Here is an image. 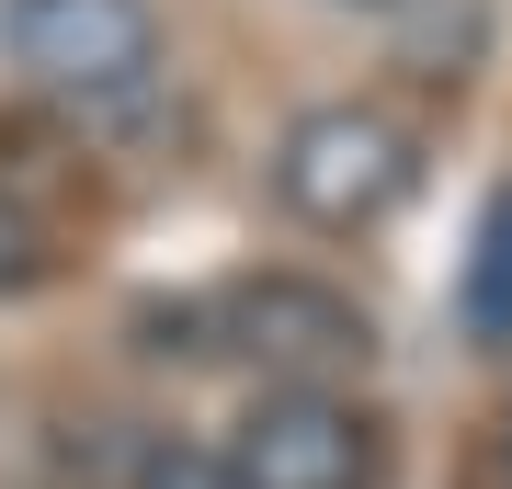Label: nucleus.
Returning a JSON list of instances; mask_svg holds the SVG:
<instances>
[{
    "instance_id": "f257e3e1",
    "label": "nucleus",
    "mask_w": 512,
    "mask_h": 489,
    "mask_svg": "<svg viewBox=\"0 0 512 489\" xmlns=\"http://www.w3.org/2000/svg\"><path fill=\"white\" fill-rule=\"evenodd\" d=\"M410 182H421V137L387 103H308L274 137V205L296 228H319V239L376 228Z\"/></svg>"
},
{
    "instance_id": "f03ea898",
    "label": "nucleus",
    "mask_w": 512,
    "mask_h": 489,
    "mask_svg": "<svg viewBox=\"0 0 512 489\" xmlns=\"http://www.w3.org/2000/svg\"><path fill=\"white\" fill-rule=\"evenodd\" d=\"M160 0H0V57L57 103H148L160 91Z\"/></svg>"
},
{
    "instance_id": "7ed1b4c3",
    "label": "nucleus",
    "mask_w": 512,
    "mask_h": 489,
    "mask_svg": "<svg viewBox=\"0 0 512 489\" xmlns=\"http://www.w3.org/2000/svg\"><path fill=\"white\" fill-rule=\"evenodd\" d=\"M217 342L251 353L274 387H330V376H353V364L376 353V330H365V308H353L342 285H319V273H251V285L217 296Z\"/></svg>"
},
{
    "instance_id": "20e7f679",
    "label": "nucleus",
    "mask_w": 512,
    "mask_h": 489,
    "mask_svg": "<svg viewBox=\"0 0 512 489\" xmlns=\"http://www.w3.org/2000/svg\"><path fill=\"white\" fill-rule=\"evenodd\" d=\"M217 455L239 489H376V421L342 387H262Z\"/></svg>"
},
{
    "instance_id": "39448f33",
    "label": "nucleus",
    "mask_w": 512,
    "mask_h": 489,
    "mask_svg": "<svg viewBox=\"0 0 512 489\" xmlns=\"http://www.w3.org/2000/svg\"><path fill=\"white\" fill-rule=\"evenodd\" d=\"M467 342H512V194H490L478 217V262H467Z\"/></svg>"
},
{
    "instance_id": "423d86ee",
    "label": "nucleus",
    "mask_w": 512,
    "mask_h": 489,
    "mask_svg": "<svg viewBox=\"0 0 512 489\" xmlns=\"http://www.w3.org/2000/svg\"><path fill=\"white\" fill-rule=\"evenodd\" d=\"M57 273V228H46V205L23 194V182H0V308L12 296H35Z\"/></svg>"
},
{
    "instance_id": "0eeeda50",
    "label": "nucleus",
    "mask_w": 512,
    "mask_h": 489,
    "mask_svg": "<svg viewBox=\"0 0 512 489\" xmlns=\"http://www.w3.org/2000/svg\"><path fill=\"white\" fill-rule=\"evenodd\" d=\"M137 489H239L217 444H148L137 455Z\"/></svg>"
},
{
    "instance_id": "6e6552de",
    "label": "nucleus",
    "mask_w": 512,
    "mask_h": 489,
    "mask_svg": "<svg viewBox=\"0 0 512 489\" xmlns=\"http://www.w3.org/2000/svg\"><path fill=\"white\" fill-rule=\"evenodd\" d=\"M330 12H410V0H330Z\"/></svg>"
}]
</instances>
